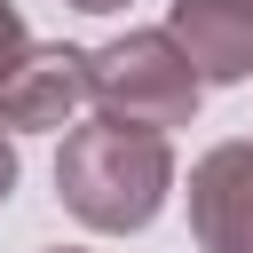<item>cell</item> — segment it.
Segmentation results:
<instances>
[{"instance_id":"3957f363","label":"cell","mask_w":253,"mask_h":253,"mask_svg":"<svg viewBox=\"0 0 253 253\" xmlns=\"http://www.w3.org/2000/svg\"><path fill=\"white\" fill-rule=\"evenodd\" d=\"M190 229L206 253H253V142H221L190 174Z\"/></svg>"},{"instance_id":"ba28073f","label":"cell","mask_w":253,"mask_h":253,"mask_svg":"<svg viewBox=\"0 0 253 253\" xmlns=\"http://www.w3.org/2000/svg\"><path fill=\"white\" fill-rule=\"evenodd\" d=\"M71 8H87V16H103V8H126V0H71Z\"/></svg>"},{"instance_id":"8992f818","label":"cell","mask_w":253,"mask_h":253,"mask_svg":"<svg viewBox=\"0 0 253 253\" xmlns=\"http://www.w3.org/2000/svg\"><path fill=\"white\" fill-rule=\"evenodd\" d=\"M24 63H32V32H24V16H16V8L0 0V87H8V79H16Z\"/></svg>"},{"instance_id":"9c48e42d","label":"cell","mask_w":253,"mask_h":253,"mask_svg":"<svg viewBox=\"0 0 253 253\" xmlns=\"http://www.w3.org/2000/svg\"><path fill=\"white\" fill-rule=\"evenodd\" d=\"M55 253H63V245H55Z\"/></svg>"},{"instance_id":"5b68a950","label":"cell","mask_w":253,"mask_h":253,"mask_svg":"<svg viewBox=\"0 0 253 253\" xmlns=\"http://www.w3.org/2000/svg\"><path fill=\"white\" fill-rule=\"evenodd\" d=\"M87 55L79 47H32V63L0 87V126H63L87 103Z\"/></svg>"},{"instance_id":"52a82bcc","label":"cell","mask_w":253,"mask_h":253,"mask_svg":"<svg viewBox=\"0 0 253 253\" xmlns=\"http://www.w3.org/2000/svg\"><path fill=\"white\" fill-rule=\"evenodd\" d=\"M16 190V150H8V134H0V198Z\"/></svg>"},{"instance_id":"7a4b0ae2","label":"cell","mask_w":253,"mask_h":253,"mask_svg":"<svg viewBox=\"0 0 253 253\" xmlns=\"http://www.w3.org/2000/svg\"><path fill=\"white\" fill-rule=\"evenodd\" d=\"M87 87H95L103 119L166 134V126H190L206 79H198V63L182 55L174 32H126V40H111V47L87 55Z\"/></svg>"},{"instance_id":"277c9868","label":"cell","mask_w":253,"mask_h":253,"mask_svg":"<svg viewBox=\"0 0 253 253\" xmlns=\"http://www.w3.org/2000/svg\"><path fill=\"white\" fill-rule=\"evenodd\" d=\"M182 55L198 63V79H245L253 71V0H174V24Z\"/></svg>"},{"instance_id":"6da1fadb","label":"cell","mask_w":253,"mask_h":253,"mask_svg":"<svg viewBox=\"0 0 253 253\" xmlns=\"http://www.w3.org/2000/svg\"><path fill=\"white\" fill-rule=\"evenodd\" d=\"M55 190H63V206H71L87 229H142V221L166 206V190H174V150H166V134H150V126L87 119V126L63 134Z\"/></svg>"}]
</instances>
